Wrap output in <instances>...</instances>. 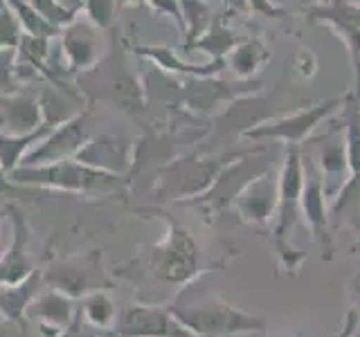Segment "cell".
<instances>
[{
	"mask_svg": "<svg viewBox=\"0 0 360 337\" xmlns=\"http://www.w3.org/2000/svg\"><path fill=\"white\" fill-rule=\"evenodd\" d=\"M356 281H360V275H358V277H356Z\"/></svg>",
	"mask_w": 360,
	"mask_h": 337,
	"instance_id": "17",
	"label": "cell"
},
{
	"mask_svg": "<svg viewBox=\"0 0 360 337\" xmlns=\"http://www.w3.org/2000/svg\"><path fill=\"white\" fill-rule=\"evenodd\" d=\"M275 337H300L297 333H279V335H275Z\"/></svg>",
	"mask_w": 360,
	"mask_h": 337,
	"instance_id": "14",
	"label": "cell"
},
{
	"mask_svg": "<svg viewBox=\"0 0 360 337\" xmlns=\"http://www.w3.org/2000/svg\"><path fill=\"white\" fill-rule=\"evenodd\" d=\"M309 18L313 22L329 25L345 41L356 70V93L360 95V7L352 5L349 0H326V3L309 9Z\"/></svg>",
	"mask_w": 360,
	"mask_h": 337,
	"instance_id": "5",
	"label": "cell"
},
{
	"mask_svg": "<svg viewBox=\"0 0 360 337\" xmlns=\"http://www.w3.org/2000/svg\"><path fill=\"white\" fill-rule=\"evenodd\" d=\"M349 3H352V5H358V7H360V0H349Z\"/></svg>",
	"mask_w": 360,
	"mask_h": 337,
	"instance_id": "15",
	"label": "cell"
},
{
	"mask_svg": "<svg viewBox=\"0 0 360 337\" xmlns=\"http://www.w3.org/2000/svg\"><path fill=\"white\" fill-rule=\"evenodd\" d=\"M320 168H322V187L324 196L329 200H335L338 194L347 187V176H352L347 162V151L345 142H333L329 144L320 155Z\"/></svg>",
	"mask_w": 360,
	"mask_h": 337,
	"instance_id": "7",
	"label": "cell"
},
{
	"mask_svg": "<svg viewBox=\"0 0 360 337\" xmlns=\"http://www.w3.org/2000/svg\"><path fill=\"white\" fill-rule=\"evenodd\" d=\"M273 247L279 270H284L286 277H297L302 263L307 261V252H300L297 247H292L288 239H268Z\"/></svg>",
	"mask_w": 360,
	"mask_h": 337,
	"instance_id": "10",
	"label": "cell"
},
{
	"mask_svg": "<svg viewBox=\"0 0 360 337\" xmlns=\"http://www.w3.org/2000/svg\"><path fill=\"white\" fill-rule=\"evenodd\" d=\"M268 59H270V52L266 45L259 41H250V43H241L239 48L234 50L232 65L236 67V72L245 77V74H255L262 70L268 63Z\"/></svg>",
	"mask_w": 360,
	"mask_h": 337,
	"instance_id": "9",
	"label": "cell"
},
{
	"mask_svg": "<svg viewBox=\"0 0 360 337\" xmlns=\"http://www.w3.org/2000/svg\"><path fill=\"white\" fill-rule=\"evenodd\" d=\"M277 202H279V173L275 176L270 168H266L264 173L252 178L241 189V194L234 198V207L245 225H250L259 234H268L277 211Z\"/></svg>",
	"mask_w": 360,
	"mask_h": 337,
	"instance_id": "4",
	"label": "cell"
},
{
	"mask_svg": "<svg viewBox=\"0 0 360 337\" xmlns=\"http://www.w3.org/2000/svg\"><path fill=\"white\" fill-rule=\"evenodd\" d=\"M333 337H360V315L356 312V308L352 306L349 312L345 315V322H342V329L338 335Z\"/></svg>",
	"mask_w": 360,
	"mask_h": 337,
	"instance_id": "11",
	"label": "cell"
},
{
	"mask_svg": "<svg viewBox=\"0 0 360 337\" xmlns=\"http://www.w3.org/2000/svg\"><path fill=\"white\" fill-rule=\"evenodd\" d=\"M342 104H345L342 97L326 99V101H320V104H315L311 108L292 112V115L279 117L275 121H266V124H262V126H255L252 131H245V135L252 140H279V142H286L290 146H297L307 140L324 119H329L333 112L340 110Z\"/></svg>",
	"mask_w": 360,
	"mask_h": 337,
	"instance_id": "2",
	"label": "cell"
},
{
	"mask_svg": "<svg viewBox=\"0 0 360 337\" xmlns=\"http://www.w3.org/2000/svg\"><path fill=\"white\" fill-rule=\"evenodd\" d=\"M354 250H360V239H358V243H356V247H354Z\"/></svg>",
	"mask_w": 360,
	"mask_h": 337,
	"instance_id": "16",
	"label": "cell"
},
{
	"mask_svg": "<svg viewBox=\"0 0 360 337\" xmlns=\"http://www.w3.org/2000/svg\"><path fill=\"white\" fill-rule=\"evenodd\" d=\"M169 312L194 337H236L268 329L266 317L232 306L200 284L180 292Z\"/></svg>",
	"mask_w": 360,
	"mask_h": 337,
	"instance_id": "1",
	"label": "cell"
},
{
	"mask_svg": "<svg viewBox=\"0 0 360 337\" xmlns=\"http://www.w3.org/2000/svg\"><path fill=\"white\" fill-rule=\"evenodd\" d=\"M345 121V151L352 178H360V95L347 93L342 104Z\"/></svg>",
	"mask_w": 360,
	"mask_h": 337,
	"instance_id": "8",
	"label": "cell"
},
{
	"mask_svg": "<svg viewBox=\"0 0 360 337\" xmlns=\"http://www.w3.org/2000/svg\"><path fill=\"white\" fill-rule=\"evenodd\" d=\"M252 7L259 9V11H264L266 16H277L279 14L277 9H273V5H270L268 0H252Z\"/></svg>",
	"mask_w": 360,
	"mask_h": 337,
	"instance_id": "12",
	"label": "cell"
},
{
	"mask_svg": "<svg viewBox=\"0 0 360 337\" xmlns=\"http://www.w3.org/2000/svg\"><path fill=\"white\" fill-rule=\"evenodd\" d=\"M304 189V162L297 146H290L284 155V164L279 171V202L273 225L268 230V239H288L295 227L300 213V198Z\"/></svg>",
	"mask_w": 360,
	"mask_h": 337,
	"instance_id": "3",
	"label": "cell"
},
{
	"mask_svg": "<svg viewBox=\"0 0 360 337\" xmlns=\"http://www.w3.org/2000/svg\"><path fill=\"white\" fill-rule=\"evenodd\" d=\"M360 290V288H358ZM354 308H356V312L360 315V292H358V297H356V303H354Z\"/></svg>",
	"mask_w": 360,
	"mask_h": 337,
	"instance_id": "13",
	"label": "cell"
},
{
	"mask_svg": "<svg viewBox=\"0 0 360 337\" xmlns=\"http://www.w3.org/2000/svg\"><path fill=\"white\" fill-rule=\"evenodd\" d=\"M300 213L304 223L311 230L313 241L320 245L324 261H333V236L329 230V218H326V196L322 187V176L304 173V189L300 198Z\"/></svg>",
	"mask_w": 360,
	"mask_h": 337,
	"instance_id": "6",
	"label": "cell"
}]
</instances>
